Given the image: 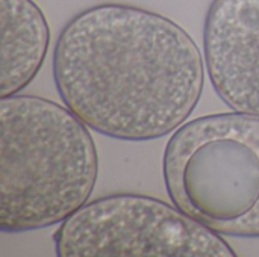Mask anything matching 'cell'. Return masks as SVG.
Returning <instances> with one entry per match:
<instances>
[{
  "label": "cell",
  "mask_w": 259,
  "mask_h": 257,
  "mask_svg": "<svg viewBox=\"0 0 259 257\" xmlns=\"http://www.w3.org/2000/svg\"><path fill=\"white\" fill-rule=\"evenodd\" d=\"M61 257H234L222 235L173 203L114 194L83 204L53 233Z\"/></svg>",
  "instance_id": "4"
},
{
  "label": "cell",
  "mask_w": 259,
  "mask_h": 257,
  "mask_svg": "<svg viewBox=\"0 0 259 257\" xmlns=\"http://www.w3.org/2000/svg\"><path fill=\"white\" fill-rule=\"evenodd\" d=\"M90 127L35 95L0 98V230L61 224L88 203L99 176Z\"/></svg>",
  "instance_id": "2"
},
{
  "label": "cell",
  "mask_w": 259,
  "mask_h": 257,
  "mask_svg": "<svg viewBox=\"0 0 259 257\" xmlns=\"http://www.w3.org/2000/svg\"><path fill=\"white\" fill-rule=\"evenodd\" d=\"M52 68L76 117L100 135L134 142L187 123L205 83V59L182 26L120 3L76 14L58 36Z\"/></svg>",
  "instance_id": "1"
},
{
  "label": "cell",
  "mask_w": 259,
  "mask_h": 257,
  "mask_svg": "<svg viewBox=\"0 0 259 257\" xmlns=\"http://www.w3.org/2000/svg\"><path fill=\"white\" fill-rule=\"evenodd\" d=\"M0 98L24 89L38 74L50 27L33 0H0Z\"/></svg>",
  "instance_id": "6"
},
{
  "label": "cell",
  "mask_w": 259,
  "mask_h": 257,
  "mask_svg": "<svg viewBox=\"0 0 259 257\" xmlns=\"http://www.w3.org/2000/svg\"><path fill=\"white\" fill-rule=\"evenodd\" d=\"M203 59L222 101L231 111L259 117V0H212Z\"/></svg>",
  "instance_id": "5"
},
{
  "label": "cell",
  "mask_w": 259,
  "mask_h": 257,
  "mask_svg": "<svg viewBox=\"0 0 259 257\" xmlns=\"http://www.w3.org/2000/svg\"><path fill=\"white\" fill-rule=\"evenodd\" d=\"M162 177L170 201L219 235L259 238V117H199L173 132Z\"/></svg>",
  "instance_id": "3"
}]
</instances>
